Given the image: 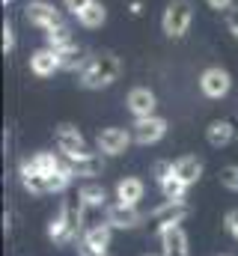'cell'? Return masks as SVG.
<instances>
[{
    "label": "cell",
    "instance_id": "obj_12",
    "mask_svg": "<svg viewBox=\"0 0 238 256\" xmlns=\"http://www.w3.org/2000/svg\"><path fill=\"white\" fill-rule=\"evenodd\" d=\"M66 164H68V170H72L74 176H80V179H92V176H102V173H104V158H102V152H84V155H78V158H66Z\"/></svg>",
    "mask_w": 238,
    "mask_h": 256
},
{
    "label": "cell",
    "instance_id": "obj_27",
    "mask_svg": "<svg viewBox=\"0 0 238 256\" xmlns=\"http://www.w3.org/2000/svg\"><path fill=\"white\" fill-rule=\"evenodd\" d=\"M152 173H155V182H161V179H167V176L173 173V161H155V167H152Z\"/></svg>",
    "mask_w": 238,
    "mask_h": 256
},
{
    "label": "cell",
    "instance_id": "obj_16",
    "mask_svg": "<svg viewBox=\"0 0 238 256\" xmlns=\"http://www.w3.org/2000/svg\"><path fill=\"white\" fill-rule=\"evenodd\" d=\"M173 176H178L188 188L196 185V182L202 179V161H200L196 155H182V158L173 161Z\"/></svg>",
    "mask_w": 238,
    "mask_h": 256
},
{
    "label": "cell",
    "instance_id": "obj_24",
    "mask_svg": "<svg viewBox=\"0 0 238 256\" xmlns=\"http://www.w3.org/2000/svg\"><path fill=\"white\" fill-rule=\"evenodd\" d=\"M45 36H48V48H54V51H62V48L74 45V36H72V30H68L66 24H60V27H54V30H48Z\"/></svg>",
    "mask_w": 238,
    "mask_h": 256
},
{
    "label": "cell",
    "instance_id": "obj_26",
    "mask_svg": "<svg viewBox=\"0 0 238 256\" xmlns=\"http://www.w3.org/2000/svg\"><path fill=\"white\" fill-rule=\"evenodd\" d=\"M3 51H6V54H12V51H15V30H12V24H9V21L3 24Z\"/></svg>",
    "mask_w": 238,
    "mask_h": 256
},
{
    "label": "cell",
    "instance_id": "obj_25",
    "mask_svg": "<svg viewBox=\"0 0 238 256\" xmlns=\"http://www.w3.org/2000/svg\"><path fill=\"white\" fill-rule=\"evenodd\" d=\"M220 185L238 194V164H230V167L220 170Z\"/></svg>",
    "mask_w": 238,
    "mask_h": 256
},
{
    "label": "cell",
    "instance_id": "obj_18",
    "mask_svg": "<svg viewBox=\"0 0 238 256\" xmlns=\"http://www.w3.org/2000/svg\"><path fill=\"white\" fill-rule=\"evenodd\" d=\"M206 140H208V146H214V149L230 146V143L236 140V126H232L230 120H214V122H208V128H206Z\"/></svg>",
    "mask_w": 238,
    "mask_h": 256
},
{
    "label": "cell",
    "instance_id": "obj_9",
    "mask_svg": "<svg viewBox=\"0 0 238 256\" xmlns=\"http://www.w3.org/2000/svg\"><path fill=\"white\" fill-rule=\"evenodd\" d=\"M54 143H57V149H60L62 158H78V155L90 152V149H86V137H84L74 126H68V122L57 126V131H54Z\"/></svg>",
    "mask_w": 238,
    "mask_h": 256
},
{
    "label": "cell",
    "instance_id": "obj_11",
    "mask_svg": "<svg viewBox=\"0 0 238 256\" xmlns=\"http://www.w3.org/2000/svg\"><path fill=\"white\" fill-rule=\"evenodd\" d=\"M104 220L114 226V230H137L143 220H149V212H140L137 206H108L104 212Z\"/></svg>",
    "mask_w": 238,
    "mask_h": 256
},
{
    "label": "cell",
    "instance_id": "obj_21",
    "mask_svg": "<svg viewBox=\"0 0 238 256\" xmlns=\"http://www.w3.org/2000/svg\"><path fill=\"white\" fill-rule=\"evenodd\" d=\"M158 188H161V196H164V200H170V202H182V200L188 196V185H184L178 176H173V173H170L167 179H161V182H158Z\"/></svg>",
    "mask_w": 238,
    "mask_h": 256
},
{
    "label": "cell",
    "instance_id": "obj_1",
    "mask_svg": "<svg viewBox=\"0 0 238 256\" xmlns=\"http://www.w3.org/2000/svg\"><path fill=\"white\" fill-rule=\"evenodd\" d=\"M122 74V60L114 51H96L86 57V63L78 72V84L84 90H104L110 84H116Z\"/></svg>",
    "mask_w": 238,
    "mask_h": 256
},
{
    "label": "cell",
    "instance_id": "obj_10",
    "mask_svg": "<svg viewBox=\"0 0 238 256\" xmlns=\"http://www.w3.org/2000/svg\"><path fill=\"white\" fill-rule=\"evenodd\" d=\"M155 236H158V242L164 248V256H190V242H188V232L182 230V224L158 226Z\"/></svg>",
    "mask_w": 238,
    "mask_h": 256
},
{
    "label": "cell",
    "instance_id": "obj_32",
    "mask_svg": "<svg viewBox=\"0 0 238 256\" xmlns=\"http://www.w3.org/2000/svg\"><path fill=\"white\" fill-rule=\"evenodd\" d=\"M128 9H131V15H140V12H143V3H140V0H131Z\"/></svg>",
    "mask_w": 238,
    "mask_h": 256
},
{
    "label": "cell",
    "instance_id": "obj_22",
    "mask_svg": "<svg viewBox=\"0 0 238 256\" xmlns=\"http://www.w3.org/2000/svg\"><path fill=\"white\" fill-rule=\"evenodd\" d=\"M57 54H60V68L62 72H80V66L86 63V57H84V51H80L78 42L68 45V48H62V51H57Z\"/></svg>",
    "mask_w": 238,
    "mask_h": 256
},
{
    "label": "cell",
    "instance_id": "obj_17",
    "mask_svg": "<svg viewBox=\"0 0 238 256\" xmlns=\"http://www.w3.org/2000/svg\"><path fill=\"white\" fill-rule=\"evenodd\" d=\"M18 176H21V185H24V191L36 194V196H42V194H51V191H48V176H45V173H39V170L30 164V158H27V161H21V167H18Z\"/></svg>",
    "mask_w": 238,
    "mask_h": 256
},
{
    "label": "cell",
    "instance_id": "obj_6",
    "mask_svg": "<svg viewBox=\"0 0 238 256\" xmlns=\"http://www.w3.org/2000/svg\"><path fill=\"white\" fill-rule=\"evenodd\" d=\"M131 143H134L131 128H116V126L102 128L98 137H96V146H98L102 155H125Z\"/></svg>",
    "mask_w": 238,
    "mask_h": 256
},
{
    "label": "cell",
    "instance_id": "obj_30",
    "mask_svg": "<svg viewBox=\"0 0 238 256\" xmlns=\"http://www.w3.org/2000/svg\"><path fill=\"white\" fill-rule=\"evenodd\" d=\"M226 27H230V33H232V39L238 42V6H232V9L226 12Z\"/></svg>",
    "mask_w": 238,
    "mask_h": 256
},
{
    "label": "cell",
    "instance_id": "obj_5",
    "mask_svg": "<svg viewBox=\"0 0 238 256\" xmlns=\"http://www.w3.org/2000/svg\"><path fill=\"white\" fill-rule=\"evenodd\" d=\"M200 92L206 96V98H224V96H230V90H232V74L224 68V66H208V68H202V74H200Z\"/></svg>",
    "mask_w": 238,
    "mask_h": 256
},
{
    "label": "cell",
    "instance_id": "obj_20",
    "mask_svg": "<svg viewBox=\"0 0 238 256\" xmlns=\"http://www.w3.org/2000/svg\"><path fill=\"white\" fill-rule=\"evenodd\" d=\"M104 21H108V6H104L102 0H92V3L78 15V24L86 27V30H98Z\"/></svg>",
    "mask_w": 238,
    "mask_h": 256
},
{
    "label": "cell",
    "instance_id": "obj_34",
    "mask_svg": "<svg viewBox=\"0 0 238 256\" xmlns=\"http://www.w3.org/2000/svg\"><path fill=\"white\" fill-rule=\"evenodd\" d=\"M232 238H236V242H238V230H236V232H232Z\"/></svg>",
    "mask_w": 238,
    "mask_h": 256
},
{
    "label": "cell",
    "instance_id": "obj_33",
    "mask_svg": "<svg viewBox=\"0 0 238 256\" xmlns=\"http://www.w3.org/2000/svg\"><path fill=\"white\" fill-rule=\"evenodd\" d=\"M143 256H164V254H143Z\"/></svg>",
    "mask_w": 238,
    "mask_h": 256
},
{
    "label": "cell",
    "instance_id": "obj_29",
    "mask_svg": "<svg viewBox=\"0 0 238 256\" xmlns=\"http://www.w3.org/2000/svg\"><path fill=\"white\" fill-rule=\"evenodd\" d=\"M224 230H226L230 236L238 230V208H230V212L224 214Z\"/></svg>",
    "mask_w": 238,
    "mask_h": 256
},
{
    "label": "cell",
    "instance_id": "obj_8",
    "mask_svg": "<svg viewBox=\"0 0 238 256\" xmlns=\"http://www.w3.org/2000/svg\"><path fill=\"white\" fill-rule=\"evenodd\" d=\"M125 108L131 110L134 120L155 116V110H158V96H155L149 86H131L128 96H125Z\"/></svg>",
    "mask_w": 238,
    "mask_h": 256
},
{
    "label": "cell",
    "instance_id": "obj_13",
    "mask_svg": "<svg viewBox=\"0 0 238 256\" xmlns=\"http://www.w3.org/2000/svg\"><path fill=\"white\" fill-rule=\"evenodd\" d=\"M188 212H190V208H188L184 200H182V202H170V200H164L158 208L149 212V220H155L158 226H173V224H182V220L188 218ZM158 226H155V230H158Z\"/></svg>",
    "mask_w": 238,
    "mask_h": 256
},
{
    "label": "cell",
    "instance_id": "obj_23",
    "mask_svg": "<svg viewBox=\"0 0 238 256\" xmlns=\"http://www.w3.org/2000/svg\"><path fill=\"white\" fill-rule=\"evenodd\" d=\"M30 164L39 170V173H45V176H51V173H57L60 167L66 164L60 155H54V152H36V155H30Z\"/></svg>",
    "mask_w": 238,
    "mask_h": 256
},
{
    "label": "cell",
    "instance_id": "obj_2",
    "mask_svg": "<svg viewBox=\"0 0 238 256\" xmlns=\"http://www.w3.org/2000/svg\"><path fill=\"white\" fill-rule=\"evenodd\" d=\"M84 212H86V206H80V200H66L60 206L57 218H51V224H48V238L54 244L78 242V236L84 230Z\"/></svg>",
    "mask_w": 238,
    "mask_h": 256
},
{
    "label": "cell",
    "instance_id": "obj_15",
    "mask_svg": "<svg viewBox=\"0 0 238 256\" xmlns=\"http://www.w3.org/2000/svg\"><path fill=\"white\" fill-rule=\"evenodd\" d=\"M116 202L119 206H140V200L146 196V182L140 176H125L116 182Z\"/></svg>",
    "mask_w": 238,
    "mask_h": 256
},
{
    "label": "cell",
    "instance_id": "obj_3",
    "mask_svg": "<svg viewBox=\"0 0 238 256\" xmlns=\"http://www.w3.org/2000/svg\"><path fill=\"white\" fill-rule=\"evenodd\" d=\"M194 24V3L190 0H170L161 15V30L167 39H182Z\"/></svg>",
    "mask_w": 238,
    "mask_h": 256
},
{
    "label": "cell",
    "instance_id": "obj_19",
    "mask_svg": "<svg viewBox=\"0 0 238 256\" xmlns=\"http://www.w3.org/2000/svg\"><path fill=\"white\" fill-rule=\"evenodd\" d=\"M78 200H80V206H86V208H104V206H108V191H104L98 182H84V185L78 188Z\"/></svg>",
    "mask_w": 238,
    "mask_h": 256
},
{
    "label": "cell",
    "instance_id": "obj_14",
    "mask_svg": "<svg viewBox=\"0 0 238 256\" xmlns=\"http://www.w3.org/2000/svg\"><path fill=\"white\" fill-rule=\"evenodd\" d=\"M30 72L36 74V78H51V74H57V72H62L60 68V54L54 51V48H39V51H33L30 54Z\"/></svg>",
    "mask_w": 238,
    "mask_h": 256
},
{
    "label": "cell",
    "instance_id": "obj_31",
    "mask_svg": "<svg viewBox=\"0 0 238 256\" xmlns=\"http://www.w3.org/2000/svg\"><path fill=\"white\" fill-rule=\"evenodd\" d=\"M206 6L214 9V12H230L236 6V0H206Z\"/></svg>",
    "mask_w": 238,
    "mask_h": 256
},
{
    "label": "cell",
    "instance_id": "obj_4",
    "mask_svg": "<svg viewBox=\"0 0 238 256\" xmlns=\"http://www.w3.org/2000/svg\"><path fill=\"white\" fill-rule=\"evenodd\" d=\"M24 21L30 27H36V30H42V33H48V30L60 27V24H66L62 21V12H60L54 3H48V0H30L24 6Z\"/></svg>",
    "mask_w": 238,
    "mask_h": 256
},
{
    "label": "cell",
    "instance_id": "obj_7",
    "mask_svg": "<svg viewBox=\"0 0 238 256\" xmlns=\"http://www.w3.org/2000/svg\"><path fill=\"white\" fill-rule=\"evenodd\" d=\"M167 128H170V122H167L164 116L155 114V116H146V120H134L131 137H134V143H140V146H152V143L164 140Z\"/></svg>",
    "mask_w": 238,
    "mask_h": 256
},
{
    "label": "cell",
    "instance_id": "obj_28",
    "mask_svg": "<svg viewBox=\"0 0 238 256\" xmlns=\"http://www.w3.org/2000/svg\"><path fill=\"white\" fill-rule=\"evenodd\" d=\"M90 3H92V0H62V9H66V12H72V15L78 18V15H80Z\"/></svg>",
    "mask_w": 238,
    "mask_h": 256
}]
</instances>
